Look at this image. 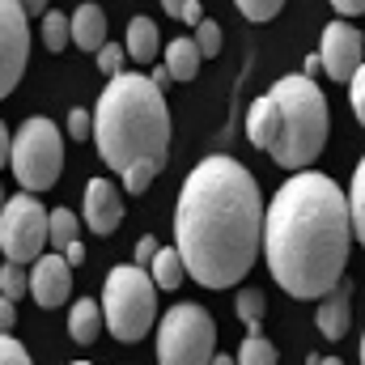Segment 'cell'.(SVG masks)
Wrapping results in <instances>:
<instances>
[{
	"label": "cell",
	"instance_id": "37",
	"mask_svg": "<svg viewBox=\"0 0 365 365\" xmlns=\"http://www.w3.org/2000/svg\"><path fill=\"white\" fill-rule=\"evenodd\" d=\"M26 4V13H38V17H47L51 9H47V0H21Z\"/></svg>",
	"mask_w": 365,
	"mask_h": 365
},
{
	"label": "cell",
	"instance_id": "7",
	"mask_svg": "<svg viewBox=\"0 0 365 365\" xmlns=\"http://www.w3.org/2000/svg\"><path fill=\"white\" fill-rule=\"evenodd\" d=\"M217 323L204 306L179 302L158 327V365H212Z\"/></svg>",
	"mask_w": 365,
	"mask_h": 365
},
{
	"label": "cell",
	"instance_id": "18",
	"mask_svg": "<svg viewBox=\"0 0 365 365\" xmlns=\"http://www.w3.org/2000/svg\"><path fill=\"white\" fill-rule=\"evenodd\" d=\"M102 323H106L102 302H90V297L73 302V310H68V336H73L77 344H93L98 331H102Z\"/></svg>",
	"mask_w": 365,
	"mask_h": 365
},
{
	"label": "cell",
	"instance_id": "23",
	"mask_svg": "<svg viewBox=\"0 0 365 365\" xmlns=\"http://www.w3.org/2000/svg\"><path fill=\"white\" fill-rule=\"evenodd\" d=\"M238 319L247 323L251 336H259V319H264V293L259 289H238Z\"/></svg>",
	"mask_w": 365,
	"mask_h": 365
},
{
	"label": "cell",
	"instance_id": "35",
	"mask_svg": "<svg viewBox=\"0 0 365 365\" xmlns=\"http://www.w3.org/2000/svg\"><path fill=\"white\" fill-rule=\"evenodd\" d=\"M331 9H336L340 17H361V13H365V0H331Z\"/></svg>",
	"mask_w": 365,
	"mask_h": 365
},
{
	"label": "cell",
	"instance_id": "26",
	"mask_svg": "<svg viewBox=\"0 0 365 365\" xmlns=\"http://www.w3.org/2000/svg\"><path fill=\"white\" fill-rule=\"evenodd\" d=\"M0 293H4V302H17L21 293H30V276L21 272V264H4V272H0Z\"/></svg>",
	"mask_w": 365,
	"mask_h": 365
},
{
	"label": "cell",
	"instance_id": "4",
	"mask_svg": "<svg viewBox=\"0 0 365 365\" xmlns=\"http://www.w3.org/2000/svg\"><path fill=\"white\" fill-rule=\"evenodd\" d=\"M268 93L280 106V128H276V140L268 153L280 170H306L327 145V128H331L327 98L306 73L280 77Z\"/></svg>",
	"mask_w": 365,
	"mask_h": 365
},
{
	"label": "cell",
	"instance_id": "38",
	"mask_svg": "<svg viewBox=\"0 0 365 365\" xmlns=\"http://www.w3.org/2000/svg\"><path fill=\"white\" fill-rule=\"evenodd\" d=\"M212 365H238V357H225L221 353V357H212Z\"/></svg>",
	"mask_w": 365,
	"mask_h": 365
},
{
	"label": "cell",
	"instance_id": "22",
	"mask_svg": "<svg viewBox=\"0 0 365 365\" xmlns=\"http://www.w3.org/2000/svg\"><path fill=\"white\" fill-rule=\"evenodd\" d=\"M349 208H353V230H357V242L365 247V158L357 162V175L349 187Z\"/></svg>",
	"mask_w": 365,
	"mask_h": 365
},
{
	"label": "cell",
	"instance_id": "2",
	"mask_svg": "<svg viewBox=\"0 0 365 365\" xmlns=\"http://www.w3.org/2000/svg\"><path fill=\"white\" fill-rule=\"evenodd\" d=\"M353 242V208L340 182L314 170H297L276 187L268 204L264 255L276 284L289 297L323 302L340 289Z\"/></svg>",
	"mask_w": 365,
	"mask_h": 365
},
{
	"label": "cell",
	"instance_id": "21",
	"mask_svg": "<svg viewBox=\"0 0 365 365\" xmlns=\"http://www.w3.org/2000/svg\"><path fill=\"white\" fill-rule=\"evenodd\" d=\"M43 43H47V51L56 56V51H64L68 43H73V17H64V13H47L43 17Z\"/></svg>",
	"mask_w": 365,
	"mask_h": 365
},
{
	"label": "cell",
	"instance_id": "20",
	"mask_svg": "<svg viewBox=\"0 0 365 365\" xmlns=\"http://www.w3.org/2000/svg\"><path fill=\"white\" fill-rule=\"evenodd\" d=\"M153 280H158V289H179L182 276H187V264H182L179 247L175 251H158V259H153Z\"/></svg>",
	"mask_w": 365,
	"mask_h": 365
},
{
	"label": "cell",
	"instance_id": "11",
	"mask_svg": "<svg viewBox=\"0 0 365 365\" xmlns=\"http://www.w3.org/2000/svg\"><path fill=\"white\" fill-rule=\"evenodd\" d=\"M68 293H73V264L60 251H51L38 264H30V297L38 306H47V310L51 306H64Z\"/></svg>",
	"mask_w": 365,
	"mask_h": 365
},
{
	"label": "cell",
	"instance_id": "5",
	"mask_svg": "<svg viewBox=\"0 0 365 365\" xmlns=\"http://www.w3.org/2000/svg\"><path fill=\"white\" fill-rule=\"evenodd\" d=\"M102 314L115 340L136 344L149 336L153 319H158V280L140 264H119L106 272L102 284Z\"/></svg>",
	"mask_w": 365,
	"mask_h": 365
},
{
	"label": "cell",
	"instance_id": "8",
	"mask_svg": "<svg viewBox=\"0 0 365 365\" xmlns=\"http://www.w3.org/2000/svg\"><path fill=\"white\" fill-rule=\"evenodd\" d=\"M51 242V212L26 191V195H13L4 200V212H0V251H4V264H38Z\"/></svg>",
	"mask_w": 365,
	"mask_h": 365
},
{
	"label": "cell",
	"instance_id": "3",
	"mask_svg": "<svg viewBox=\"0 0 365 365\" xmlns=\"http://www.w3.org/2000/svg\"><path fill=\"white\" fill-rule=\"evenodd\" d=\"M93 140L98 158L119 175L136 162H153L162 170L170 158V110L162 86L140 73L110 77L93 106Z\"/></svg>",
	"mask_w": 365,
	"mask_h": 365
},
{
	"label": "cell",
	"instance_id": "41",
	"mask_svg": "<svg viewBox=\"0 0 365 365\" xmlns=\"http://www.w3.org/2000/svg\"><path fill=\"white\" fill-rule=\"evenodd\" d=\"M73 365H90V361H73Z\"/></svg>",
	"mask_w": 365,
	"mask_h": 365
},
{
	"label": "cell",
	"instance_id": "19",
	"mask_svg": "<svg viewBox=\"0 0 365 365\" xmlns=\"http://www.w3.org/2000/svg\"><path fill=\"white\" fill-rule=\"evenodd\" d=\"M200 60H204V51H200L195 38H170L166 43V68H170L175 81H191L200 73Z\"/></svg>",
	"mask_w": 365,
	"mask_h": 365
},
{
	"label": "cell",
	"instance_id": "24",
	"mask_svg": "<svg viewBox=\"0 0 365 365\" xmlns=\"http://www.w3.org/2000/svg\"><path fill=\"white\" fill-rule=\"evenodd\" d=\"M238 365H276V349L264 336H247L238 349Z\"/></svg>",
	"mask_w": 365,
	"mask_h": 365
},
{
	"label": "cell",
	"instance_id": "16",
	"mask_svg": "<svg viewBox=\"0 0 365 365\" xmlns=\"http://www.w3.org/2000/svg\"><path fill=\"white\" fill-rule=\"evenodd\" d=\"M276 128H280V106H276V98L272 93L255 98L251 110H247V140H251L255 149H272Z\"/></svg>",
	"mask_w": 365,
	"mask_h": 365
},
{
	"label": "cell",
	"instance_id": "34",
	"mask_svg": "<svg viewBox=\"0 0 365 365\" xmlns=\"http://www.w3.org/2000/svg\"><path fill=\"white\" fill-rule=\"evenodd\" d=\"M158 251H162V247H158V238H153V234H145V238L136 242V264H140V268H153Z\"/></svg>",
	"mask_w": 365,
	"mask_h": 365
},
{
	"label": "cell",
	"instance_id": "27",
	"mask_svg": "<svg viewBox=\"0 0 365 365\" xmlns=\"http://www.w3.org/2000/svg\"><path fill=\"white\" fill-rule=\"evenodd\" d=\"M98 73H106V77H119L123 73V60H128V47H119V43H106L98 56Z\"/></svg>",
	"mask_w": 365,
	"mask_h": 365
},
{
	"label": "cell",
	"instance_id": "14",
	"mask_svg": "<svg viewBox=\"0 0 365 365\" xmlns=\"http://www.w3.org/2000/svg\"><path fill=\"white\" fill-rule=\"evenodd\" d=\"M73 43L81 51H90V56H98L110 43L106 38V13H102V4H93V0L77 4V13H73Z\"/></svg>",
	"mask_w": 365,
	"mask_h": 365
},
{
	"label": "cell",
	"instance_id": "25",
	"mask_svg": "<svg viewBox=\"0 0 365 365\" xmlns=\"http://www.w3.org/2000/svg\"><path fill=\"white\" fill-rule=\"evenodd\" d=\"M119 179L128 187V195H145V191L153 187V179H158V166H153V162H136V166H128Z\"/></svg>",
	"mask_w": 365,
	"mask_h": 365
},
{
	"label": "cell",
	"instance_id": "1",
	"mask_svg": "<svg viewBox=\"0 0 365 365\" xmlns=\"http://www.w3.org/2000/svg\"><path fill=\"white\" fill-rule=\"evenodd\" d=\"M264 230L268 208L259 182L238 158L212 153L187 175L175 208V242L191 280L204 289L238 284L264 251Z\"/></svg>",
	"mask_w": 365,
	"mask_h": 365
},
{
	"label": "cell",
	"instance_id": "36",
	"mask_svg": "<svg viewBox=\"0 0 365 365\" xmlns=\"http://www.w3.org/2000/svg\"><path fill=\"white\" fill-rule=\"evenodd\" d=\"M13 306H17V302H0V327H4V331L13 327V314H17Z\"/></svg>",
	"mask_w": 365,
	"mask_h": 365
},
{
	"label": "cell",
	"instance_id": "12",
	"mask_svg": "<svg viewBox=\"0 0 365 365\" xmlns=\"http://www.w3.org/2000/svg\"><path fill=\"white\" fill-rule=\"evenodd\" d=\"M81 208H86V225L93 234H115L123 221V200H119V187L110 179H90Z\"/></svg>",
	"mask_w": 365,
	"mask_h": 365
},
{
	"label": "cell",
	"instance_id": "6",
	"mask_svg": "<svg viewBox=\"0 0 365 365\" xmlns=\"http://www.w3.org/2000/svg\"><path fill=\"white\" fill-rule=\"evenodd\" d=\"M9 170L17 175V182L34 195V191H51L60 170H64V140H60V128L43 115L26 119L17 128V145H13V162Z\"/></svg>",
	"mask_w": 365,
	"mask_h": 365
},
{
	"label": "cell",
	"instance_id": "40",
	"mask_svg": "<svg viewBox=\"0 0 365 365\" xmlns=\"http://www.w3.org/2000/svg\"><path fill=\"white\" fill-rule=\"evenodd\" d=\"M361 365H365V336H361Z\"/></svg>",
	"mask_w": 365,
	"mask_h": 365
},
{
	"label": "cell",
	"instance_id": "32",
	"mask_svg": "<svg viewBox=\"0 0 365 365\" xmlns=\"http://www.w3.org/2000/svg\"><path fill=\"white\" fill-rule=\"evenodd\" d=\"M349 102H353V115H357V123L365 128V64L357 68V77L349 81Z\"/></svg>",
	"mask_w": 365,
	"mask_h": 365
},
{
	"label": "cell",
	"instance_id": "13",
	"mask_svg": "<svg viewBox=\"0 0 365 365\" xmlns=\"http://www.w3.org/2000/svg\"><path fill=\"white\" fill-rule=\"evenodd\" d=\"M349 306H353V289L340 280V289H331L323 302H319V310H314V323H319V331L327 336V340H344L349 336Z\"/></svg>",
	"mask_w": 365,
	"mask_h": 365
},
{
	"label": "cell",
	"instance_id": "39",
	"mask_svg": "<svg viewBox=\"0 0 365 365\" xmlns=\"http://www.w3.org/2000/svg\"><path fill=\"white\" fill-rule=\"evenodd\" d=\"M319 365H344V361L340 357H327V361H319Z\"/></svg>",
	"mask_w": 365,
	"mask_h": 365
},
{
	"label": "cell",
	"instance_id": "10",
	"mask_svg": "<svg viewBox=\"0 0 365 365\" xmlns=\"http://www.w3.org/2000/svg\"><path fill=\"white\" fill-rule=\"evenodd\" d=\"M361 30L357 26H349L344 17L340 21H331L327 30H323V43H319V56H323V68H327V77L331 81H353L357 77V68H361Z\"/></svg>",
	"mask_w": 365,
	"mask_h": 365
},
{
	"label": "cell",
	"instance_id": "17",
	"mask_svg": "<svg viewBox=\"0 0 365 365\" xmlns=\"http://www.w3.org/2000/svg\"><path fill=\"white\" fill-rule=\"evenodd\" d=\"M158 51H162V34H158L153 17H132V21H128V60L153 64Z\"/></svg>",
	"mask_w": 365,
	"mask_h": 365
},
{
	"label": "cell",
	"instance_id": "29",
	"mask_svg": "<svg viewBox=\"0 0 365 365\" xmlns=\"http://www.w3.org/2000/svg\"><path fill=\"white\" fill-rule=\"evenodd\" d=\"M162 9H166L175 21H187V26H200V21H204L200 0H162Z\"/></svg>",
	"mask_w": 365,
	"mask_h": 365
},
{
	"label": "cell",
	"instance_id": "33",
	"mask_svg": "<svg viewBox=\"0 0 365 365\" xmlns=\"http://www.w3.org/2000/svg\"><path fill=\"white\" fill-rule=\"evenodd\" d=\"M0 365H30L26 349H21L13 336H4V340H0Z\"/></svg>",
	"mask_w": 365,
	"mask_h": 365
},
{
	"label": "cell",
	"instance_id": "30",
	"mask_svg": "<svg viewBox=\"0 0 365 365\" xmlns=\"http://www.w3.org/2000/svg\"><path fill=\"white\" fill-rule=\"evenodd\" d=\"M195 43H200V51H204V56H221V26L204 17V21L195 26Z\"/></svg>",
	"mask_w": 365,
	"mask_h": 365
},
{
	"label": "cell",
	"instance_id": "28",
	"mask_svg": "<svg viewBox=\"0 0 365 365\" xmlns=\"http://www.w3.org/2000/svg\"><path fill=\"white\" fill-rule=\"evenodd\" d=\"M234 4L242 9V17H247V21H272L284 0H234Z\"/></svg>",
	"mask_w": 365,
	"mask_h": 365
},
{
	"label": "cell",
	"instance_id": "9",
	"mask_svg": "<svg viewBox=\"0 0 365 365\" xmlns=\"http://www.w3.org/2000/svg\"><path fill=\"white\" fill-rule=\"evenodd\" d=\"M21 0H0V93H13L30 60V26Z\"/></svg>",
	"mask_w": 365,
	"mask_h": 365
},
{
	"label": "cell",
	"instance_id": "15",
	"mask_svg": "<svg viewBox=\"0 0 365 365\" xmlns=\"http://www.w3.org/2000/svg\"><path fill=\"white\" fill-rule=\"evenodd\" d=\"M51 251H60L73 268L86 259V242H81V221L73 208H56L51 212Z\"/></svg>",
	"mask_w": 365,
	"mask_h": 365
},
{
	"label": "cell",
	"instance_id": "31",
	"mask_svg": "<svg viewBox=\"0 0 365 365\" xmlns=\"http://www.w3.org/2000/svg\"><path fill=\"white\" fill-rule=\"evenodd\" d=\"M68 136H73V140L93 136V115L86 110V106H73V110H68Z\"/></svg>",
	"mask_w": 365,
	"mask_h": 365
}]
</instances>
